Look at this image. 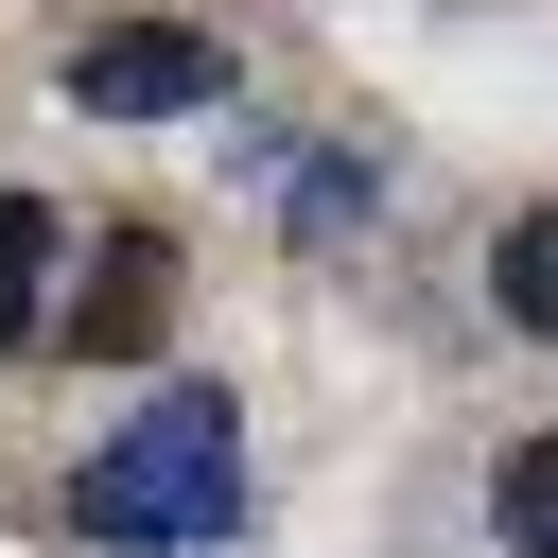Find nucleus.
<instances>
[{"instance_id":"nucleus-5","label":"nucleus","mask_w":558,"mask_h":558,"mask_svg":"<svg viewBox=\"0 0 558 558\" xmlns=\"http://www.w3.org/2000/svg\"><path fill=\"white\" fill-rule=\"evenodd\" d=\"M488 314H506L523 349H558V209H506V244H488Z\"/></svg>"},{"instance_id":"nucleus-6","label":"nucleus","mask_w":558,"mask_h":558,"mask_svg":"<svg viewBox=\"0 0 558 558\" xmlns=\"http://www.w3.org/2000/svg\"><path fill=\"white\" fill-rule=\"evenodd\" d=\"M488 541H506V558H558V418L488 453Z\"/></svg>"},{"instance_id":"nucleus-4","label":"nucleus","mask_w":558,"mask_h":558,"mask_svg":"<svg viewBox=\"0 0 558 558\" xmlns=\"http://www.w3.org/2000/svg\"><path fill=\"white\" fill-rule=\"evenodd\" d=\"M52 262H70V227H52L35 192H0V349L52 331Z\"/></svg>"},{"instance_id":"nucleus-2","label":"nucleus","mask_w":558,"mask_h":558,"mask_svg":"<svg viewBox=\"0 0 558 558\" xmlns=\"http://www.w3.org/2000/svg\"><path fill=\"white\" fill-rule=\"evenodd\" d=\"M70 105H87V122H209V105H227V35H192V17H105V35H70Z\"/></svg>"},{"instance_id":"nucleus-1","label":"nucleus","mask_w":558,"mask_h":558,"mask_svg":"<svg viewBox=\"0 0 558 558\" xmlns=\"http://www.w3.org/2000/svg\"><path fill=\"white\" fill-rule=\"evenodd\" d=\"M244 523V401L227 384H157L87 471H70V541L87 558H192Z\"/></svg>"},{"instance_id":"nucleus-7","label":"nucleus","mask_w":558,"mask_h":558,"mask_svg":"<svg viewBox=\"0 0 558 558\" xmlns=\"http://www.w3.org/2000/svg\"><path fill=\"white\" fill-rule=\"evenodd\" d=\"M349 209H366V157H314V174H296V244H331Z\"/></svg>"},{"instance_id":"nucleus-3","label":"nucleus","mask_w":558,"mask_h":558,"mask_svg":"<svg viewBox=\"0 0 558 558\" xmlns=\"http://www.w3.org/2000/svg\"><path fill=\"white\" fill-rule=\"evenodd\" d=\"M157 331H174V244H157V227H105L87 279H70V349H87V366H140Z\"/></svg>"}]
</instances>
